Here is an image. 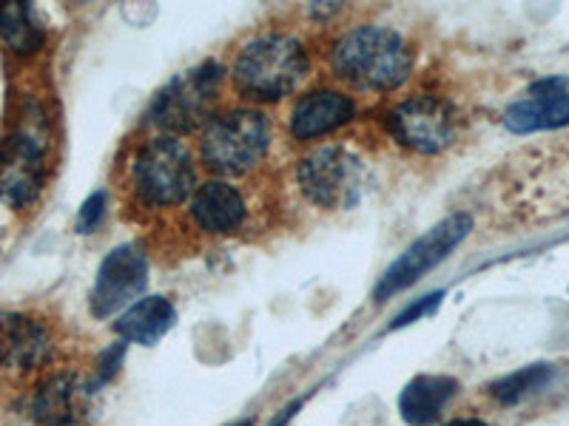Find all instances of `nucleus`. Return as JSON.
Returning <instances> with one entry per match:
<instances>
[{"label": "nucleus", "instance_id": "f257e3e1", "mask_svg": "<svg viewBox=\"0 0 569 426\" xmlns=\"http://www.w3.org/2000/svg\"><path fill=\"white\" fill-rule=\"evenodd\" d=\"M330 69L359 91H393L408 80L413 58L405 38L393 29L359 27L337 40Z\"/></svg>", "mask_w": 569, "mask_h": 426}, {"label": "nucleus", "instance_id": "f03ea898", "mask_svg": "<svg viewBox=\"0 0 569 426\" xmlns=\"http://www.w3.org/2000/svg\"><path fill=\"white\" fill-rule=\"evenodd\" d=\"M311 74L308 49L291 34H262L233 60V85L246 98L273 103L302 89Z\"/></svg>", "mask_w": 569, "mask_h": 426}, {"label": "nucleus", "instance_id": "7ed1b4c3", "mask_svg": "<svg viewBox=\"0 0 569 426\" xmlns=\"http://www.w3.org/2000/svg\"><path fill=\"white\" fill-rule=\"evenodd\" d=\"M197 185L194 156L171 134L151 136L131 156V187L149 207L180 205Z\"/></svg>", "mask_w": 569, "mask_h": 426}, {"label": "nucleus", "instance_id": "20e7f679", "mask_svg": "<svg viewBox=\"0 0 569 426\" xmlns=\"http://www.w3.org/2000/svg\"><path fill=\"white\" fill-rule=\"evenodd\" d=\"M271 149V123L253 109H237L211 116L200 140V156L208 169L240 176L257 169Z\"/></svg>", "mask_w": 569, "mask_h": 426}, {"label": "nucleus", "instance_id": "39448f33", "mask_svg": "<svg viewBox=\"0 0 569 426\" xmlns=\"http://www.w3.org/2000/svg\"><path fill=\"white\" fill-rule=\"evenodd\" d=\"M222 65L202 63L171 80L154 98L149 120L166 134H188L211 123L213 105L220 100Z\"/></svg>", "mask_w": 569, "mask_h": 426}, {"label": "nucleus", "instance_id": "423d86ee", "mask_svg": "<svg viewBox=\"0 0 569 426\" xmlns=\"http://www.w3.org/2000/svg\"><path fill=\"white\" fill-rule=\"evenodd\" d=\"M46 180V134L38 116H27L0 140V200L27 207L38 200Z\"/></svg>", "mask_w": 569, "mask_h": 426}, {"label": "nucleus", "instance_id": "0eeeda50", "mask_svg": "<svg viewBox=\"0 0 569 426\" xmlns=\"http://www.w3.org/2000/svg\"><path fill=\"white\" fill-rule=\"evenodd\" d=\"M470 231L472 220L467 213H453V216H447V220L439 222L436 227H430L425 236H419V240H416L413 245L401 253L393 265L385 271V276L379 278V284H376L373 291L376 302H388L396 293L408 291L410 284L419 282L425 273H430L436 265H441V262L470 236Z\"/></svg>", "mask_w": 569, "mask_h": 426}, {"label": "nucleus", "instance_id": "6e6552de", "mask_svg": "<svg viewBox=\"0 0 569 426\" xmlns=\"http://www.w3.org/2000/svg\"><path fill=\"white\" fill-rule=\"evenodd\" d=\"M297 176L305 196L325 211L350 207L359 202L365 187L362 162L337 145H325L302 156Z\"/></svg>", "mask_w": 569, "mask_h": 426}, {"label": "nucleus", "instance_id": "1a4fd4ad", "mask_svg": "<svg viewBox=\"0 0 569 426\" xmlns=\"http://www.w3.org/2000/svg\"><path fill=\"white\" fill-rule=\"evenodd\" d=\"M388 131L405 149L419 151V154H439L453 140L456 116L445 100L421 94L390 111Z\"/></svg>", "mask_w": 569, "mask_h": 426}, {"label": "nucleus", "instance_id": "9d476101", "mask_svg": "<svg viewBox=\"0 0 569 426\" xmlns=\"http://www.w3.org/2000/svg\"><path fill=\"white\" fill-rule=\"evenodd\" d=\"M149 282V262L137 247L120 245L103 258L94 287H91V313L98 318L114 316L129 307Z\"/></svg>", "mask_w": 569, "mask_h": 426}, {"label": "nucleus", "instance_id": "9b49d317", "mask_svg": "<svg viewBox=\"0 0 569 426\" xmlns=\"http://www.w3.org/2000/svg\"><path fill=\"white\" fill-rule=\"evenodd\" d=\"M505 125L516 134L569 125V80L547 78L532 85L525 100L505 111Z\"/></svg>", "mask_w": 569, "mask_h": 426}, {"label": "nucleus", "instance_id": "f8f14e48", "mask_svg": "<svg viewBox=\"0 0 569 426\" xmlns=\"http://www.w3.org/2000/svg\"><path fill=\"white\" fill-rule=\"evenodd\" d=\"M191 220L202 233L211 236H226V233L240 231L248 216L246 196L226 180H211L200 185L191 196Z\"/></svg>", "mask_w": 569, "mask_h": 426}, {"label": "nucleus", "instance_id": "ddd939ff", "mask_svg": "<svg viewBox=\"0 0 569 426\" xmlns=\"http://www.w3.org/2000/svg\"><path fill=\"white\" fill-rule=\"evenodd\" d=\"M49 353H52V338L43 324L20 313H0V367H40Z\"/></svg>", "mask_w": 569, "mask_h": 426}, {"label": "nucleus", "instance_id": "4468645a", "mask_svg": "<svg viewBox=\"0 0 569 426\" xmlns=\"http://www.w3.org/2000/svg\"><path fill=\"white\" fill-rule=\"evenodd\" d=\"M91 389L78 375H54L38 389L32 413L46 426H74L89 415Z\"/></svg>", "mask_w": 569, "mask_h": 426}, {"label": "nucleus", "instance_id": "2eb2a0df", "mask_svg": "<svg viewBox=\"0 0 569 426\" xmlns=\"http://www.w3.org/2000/svg\"><path fill=\"white\" fill-rule=\"evenodd\" d=\"M356 116V103L342 94V91H313L305 94L291 114V134L297 140H317V136L330 134L342 129Z\"/></svg>", "mask_w": 569, "mask_h": 426}, {"label": "nucleus", "instance_id": "dca6fc26", "mask_svg": "<svg viewBox=\"0 0 569 426\" xmlns=\"http://www.w3.org/2000/svg\"><path fill=\"white\" fill-rule=\"evenodd\" d=\"M459 393V382L450 375H419L399 395V415L410 426H430Z\"/></svg>", "mask_w": 569, "mask_h": 426}, {"label": "nucleus", "instance_id": "f3484780", "mask_svg": "<svg viewBox=\"0 0 569 426\" xmlns=\"http://www.w3.org/2000/svg\"><path fill=\"white\" fill-rule=\"evenodd\" d=\"M177 322L174 304L166 296H149L140 298L117 318L114 329L123 336V342L142 344V347H151V344L160 342Z\"/></svg>", "mask_w": 569, "mask_h": 426}, {"label": "nucleus", "instance_id": "a211bd4d", "mask_svg": "<svg viewBox=\"0 0 569 426\" xmlns=\"http://www.w3.org/2000/svg\"><path fill=\"white\" fill-rule=\"evenodd\" d=\"M0 40L14 54H34L43 45V29L29 3H0Z\"/></svg>", "mask_w": 569, "mask_h": 426}, {"label": "nucleus", "instance_id": "6ab92c4d", "mask_svg": "<svg viewBox=\"0 0 569 426\" xmlns=\"http://www.w3.org/2000/svg\"><path fill=\"white\" fill-rule=\"evenodd\" d=\"M552 375H556V369H552V364H530V367L518 369V373H510L507 378H501V382H496L490 387L492 398L501 400V404H518V400H525L527 395L538 393V389H543L547 384L552 382Z\"/></svg>", "mask_w": 569, "mask_h": 426}, {"label": "nucleus", "instance_id": "aec40b11", "mask_svg": "<svg viewBox=\"0 0 569 426\" xmlns=\"http://www.w3.org/2000/svg\"><path fill=\"white\" fill-rule=\"evenodd\" d=\"M441 296H445V293H430V296H421L419 302H413L408 307V311H401L399 316L393 318V324H390V329H399V327H408V324H413V322H419V318H425V316H430V313L436 311V307H439L441 304Z\"/></svg>", "mask_w": 569, "mask_h": 426}, {"label": "nucleus", "instance_id": "412c9836", "mask_svg": "<svg viewBox=\"0 0 569 426\" xmlns=\"http://www.w3.org/2000/svg\"><path fill=\"white\" fill-rule=\"evenodd\" d=\"M103 216H106V194H103V191H94V194H91L89 200L83 202V207H80L78 231L80 233H94V231H98L100 222H103Z\"/></svg>", "mask_w": 569, "mask_h": 426}, {"label": "nucleus", "instance_id": "4be33fe9", "mask_svg": "<svg viewBox=\"0 0 569 426\" xmlns=\"http://www.w3.org/2000/svg\"><path fill=\"white\" fill-rule=\"evenodd\" d=\"M120 358H123V344H117V347H111L109 353L103 355V375H106V378H109V375H114Z\"/></svg>", "mask_w": 569, "mask_h": 426}, {"label": "nucleus", "instance_id": "5701e85b", "mask_svg": "<svg viewBox=\"0 0 569 426\" xmlns=\"http://www.w3.org/2000/svg\"><path fill=\"white\" fill-rule=\"evenodd\" d=\"M299 407H302V398H299V400H293L291 407H284L282 413L277 415V420H273L271 426H288V424H291V420H293V415L299 413Z\"/></svg>", "mask_w": 569, "mask_h": 426}, {"label": "nucleus", "instance_id": "b1692460", "mask_svg": "<svg viewBox=\"0 0 569 426\" xmlns=\"http://www.w3.org/2000/svg\"><path fill=\"white\" fill-rule=\"evenodd\" d=\"M445 426H487L485 420H479V418H456V420H450V424H445Z\"/></svg>", "mask_w": 569, "mask_h": 426}, {"label": "nucleus", "instance_id": "393cba45", "mask_svg": "<svg viewBox=\"0 0 569 426\" xmlns=\"http://www.w3.org/2000/svg\"><path fill=\"white\" fill-rule=\"evenodd\" d=\"M233 426H253V420L248 418V420H240V424H233Z\"/></svg>", "mask_w": 569, "mask_h": 426}]
</instances>
